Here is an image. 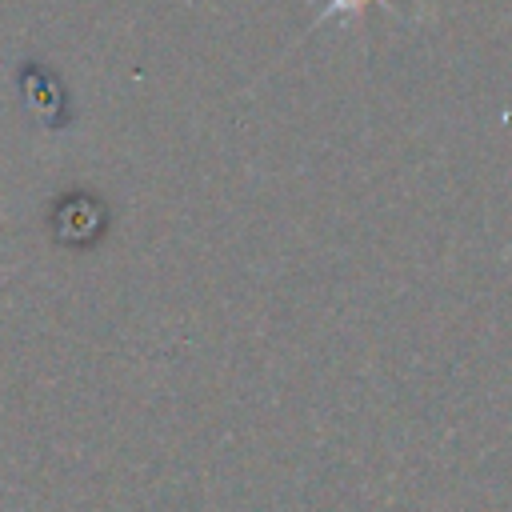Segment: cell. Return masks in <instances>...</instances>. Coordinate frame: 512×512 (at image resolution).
<instances>
[{
  "instance_id": "cell-1",
  "label": "cell",
  "mask_w": 512,
  "mask_h": 512,
  "mask_svg": "<svg viewBox=\"0 0 512 512\" xmlns=\"http://www.w3.org/2000/svg\"><path fill=\"white\" fill-rule=\"evenodd\" d=\"M364 4H368V0H324V4H320V16H316V20H332L336 12H360Z\"/></svg>"
}]
</instances>
